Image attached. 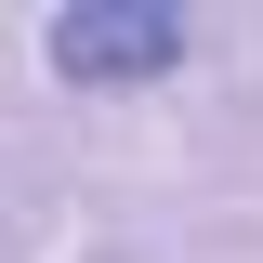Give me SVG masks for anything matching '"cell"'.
Listing matches in <instances>:
<instances>
[{
	"label": "cell",
	"instance_id": "1",
	"mask_svg": "<svg viewBox=\"0 0 263 263\" xmlns=\"http://www.w3.org/2000/svg\"><path fill=\"white\" fill-rule=\"evenodd\" d=\"M197 40L171 0H79V13H53L40 27V66L53 79H79V92H132V79H171Z\"/></svg>",
	"mask_w": 263,
	"mask_h": 263
}]
</instances>
